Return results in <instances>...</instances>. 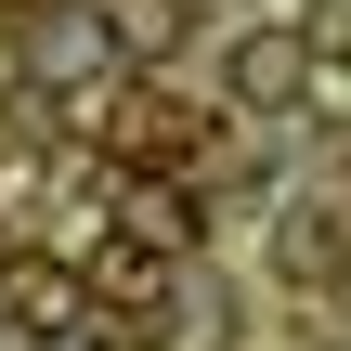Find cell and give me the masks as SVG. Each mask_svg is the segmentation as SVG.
<instances>
[{"mask_svg": "<svg viewBox=\"0 0 351 351\" xmlns=\"http://www.w3.org/2000/svg\"><path fill=\"white\" fill-rule=\"evenodd\" d=\"M117 208H130V221H117V234H130V247H156V261H182V247H195V234H208V208H195V195H182V182H169V169H143V182H130V195H117Z\"/></svg>", "mask_w": 351, "mask_h": 351, "instance_id": "cell-4", "label": "cell"}, {"mask_svg": "<svg viewBox=\"0 0 351 351\" xmlns=\"http://www.w3.org/2000/svg\"><path fill=\"white\" fill-rule=\"evenodd\" d=\"M0 313H13V339H78L91 326V274L78 261H0Z\"/></svg>", "mask_w": 351, "mask_h": 351, "instance_id": "cell-3", "label": "cell"}, {"mask_svg": "<svg viewBox=\"0 0 351 351\" xmlns=\"http://www.w3.org/2000/svg\"><path fill=\"white\" fill-rule=\"evenodd\" d=\"M13 65H26V91H39V104H78V91H104V78H117V39H104V13H91V0H26Z\"/></svg>", "mask_w": 351, "mask_h": 351, "instance_id": "cell-1", "label": "cell"}, {"mask_svg": "<svg viewBox=\"0 0 351 351\" xmlns=\"http://www.w3.org/2000/svg\"><path fill=\"white\" fill-rule=\"evenodd\" d=\"M104 13V39H117V65H156L169 39H182V0H91Z\"/></svg>", "mask_w": 351, "mask_h": 351, "instance_id": "cell-6", "label": "cell"}, {"mask_svg": "<svg viewBox=\"0 0 351 351\" xmlns=\"http://www.w3.org/2000/svg\"><path fill=\"white\" fill-rule=\"evenodd\" d=\"M300 91H313V39L300 26H247L221 52V104H247V117H287Z\"/></svg>", "mask_w": 351, "mask_h": 351, "instance_id": "cell-2", "label": "cell"}, {"mask_svg": "<svg viewBox=\"0 0 351 351\" xmlns=\"http://www.w3.org/2000/svg\"><path fill=\"white\" fill-rule=\"evenodd\" d=\"M91 300L156 313V300H169V261H156V247H130V234H91Z\"/></svg>", "mask_w": 351, "mask_h": 351, "instance_id": "cell-5", "label": "cell"}, {"mask_svg": "<svg viewBox=\"0 0 351 351\" xmlns=\"http://www.w3.org/2000/svg\"><path fill=\"white\" fill-rule=\"evenodd\" d=\"M26 351H91V326H78V339H26Z\"/></svg>", "mask_w": 351, "mask_h": 351, "instance_id": "cell-8", "label": "cell"}, {"mask_svg": "<svg viewBox=\"0 0 351 351\" xmlns=\"http://www.w3.org/2000/svg\"><path fill=\"white\" fill-rule=\"evenodd\" d=\"M300 39H313V65H351V0H339V13H313Z\"/></svg>", "mask_w": 351, "mask_h": 351, "instance_id": "cell-7", "label": "cell"}]
</instances>
